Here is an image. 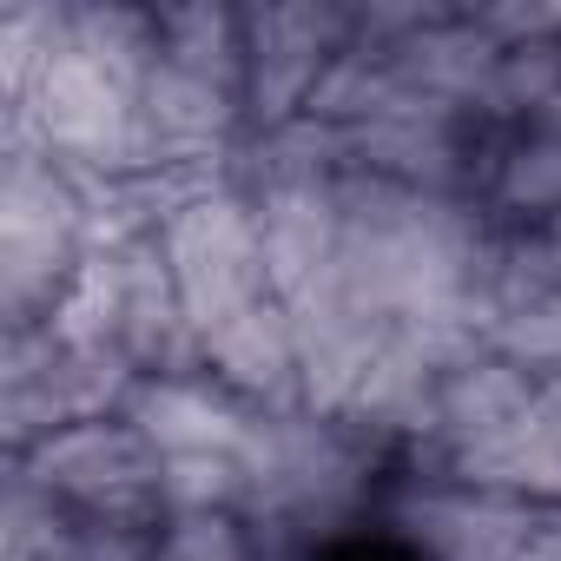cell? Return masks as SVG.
<instances>
[{"instance_id":"6","label":"cell","mask_w":561,"mask_h":561,"mask_svg":"<svg viewBox=\"0 0 561 561\" xmlns=\"http://www.w3.org/2000/svg\"><path fill=\"white\" fill-rule=\"evenodd\" d=\"M126 416L159 456H244L257 436V410L211 377H139Z\"/></svg>"},{"instance_id":"4","label":"cell","mask_w":561,"mask_h":561,"mask_svg":"<svg viewBox=\"0 0 561 561\" xmlns=\"http://www.w3.org/2000/svg\"><path fill=\"white\" fill-rule=\"evenodd\" d=\"M271 298L298 305L337 271L344 251V179H271L251 185Z\"/></svg>"},{"instance_id":"7","label":"cell","mask_w":561,"mask_h":561,"mask_svg":"<svg viewBox=\"0 0 561 561\" xmlns=\"http://www.w3.org/2000/svg\"><path fill=\"white\" fill-rule=\"evenodd\" d=\"M159 14V60L218 80L231 93H244V8H152Z\"/></svg>"},{"instance_id":"2","label":"cell","mask_w":561,"mask_h":561,"mask_svg":"<svg viewBox=\"0 0 561 561\" xmlns=\"http://www.w3.org/2000/svg\"><path fill=\"white\" fill-rule=\"evenodd\" d=\"M357 34V8H244V126L285 133L311 113L318 80Z\"/></svg>"},{"instance_id":"5","label":"cell","mask_w":561,"mask_h":561,"mask_svg":"<svg viewBox=\"0 0 561 561\" xmlns=\"http://www.w3.org/2000/svg\"><path fill=\"white\" fill-rule=\"evenodd\" d=\"M205 377L218 390H231L238 403H251L257 416H285V410H305V383H298V331H291V311L264 298L257 311L231 318L225 331H211L205 344Z\"/></svg>"},{"instance_id":"1","label":"cell","mask_w":561,"mask_h":561,"mask_svg":"<svg viewBox=\"0 0 561 561\" xmlns=\"http://www.w3.org/2000/svg\"><path fill=\"white\" fill-rule=\"evenodd\" d=\"M172 285L185 298V318L198 344L225 331L231 318L257 311L271 298V271H264V238H257V205L238 179L198 185L159 231Z\"/></svg>"},{"instance_id":"3","label":"cell","mask_w":561,"mask_h":561,"mask_svg":"<svg viewBox=\"0 0 561 561\" xmlns=\"http://www.w3.org/2000/svg\"><path fill=\"white\" fill-rule=\"evenodd\" d=\"M8 469H21L41 495H54L73 515H100V508H139L159 502V469L165 456L146 443V430L119 410V416H93V423H67L47 443H34L27 456H8Z\"/></svg>"},{"instance_id":"8","label":"cell","mask_w":561,"mask_h":561,"mask_svg":"<svg viewBox=\"0 0 561 561\" xmlns=\"http://www.w3.org/2000/svg\"><path fill=\"white\" fill-rule=\"evenodd\" d=\"M159 508L165 515H244L251 508L244 456H165Z\"/></svg>"}]
</instances>
